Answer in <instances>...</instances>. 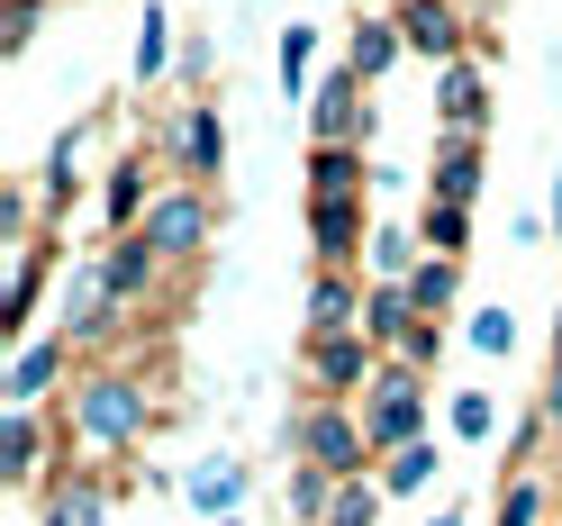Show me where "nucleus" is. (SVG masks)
I'll return each mask as SVG.
<instances>
[{
    "instance_id": "1",
    "label": "nucleus",
    "mask_w": 562,
    "mask_h": 526,
    "mask_svg": "<svg viewBox=\"0 0 562 526\" xmlns=\"http://www.w3.org/2000/svg\"><path fill=\"white\" fill-rule=\"evenodd\" d=\"M291 454H300V463H318V472H336V481H363V463H372L363 409H345V400H300V409H291Z\"/></svg>"
},
{
    "instance_id": "2",
    "label": "nucleus",
    "mask_w": 562,
    "mask_h": 526,
    "mask_svg": "<svg viewBox=\"0 0 562 526\" xmlns=\"http://www.w3.org/2000/svg\"><path fill=\"white\" fill-rule=\"evenodd\" d=\"M74 436L100 445V454H127L136 436H146V391H136L127 372H91V381H74Z\"/></svg>"
},
{
    "instance_id": "3",
    "label": "nucleus",
    "mask_w": 562,
    "mask_h": 526,
    "mask_svg": "<svg viewBox=\"0 0 562 526\" xmlns=\"http://www.w3.org/2000/svg\"><path fill=\"white\" fill-rule=\"evenodd\" d=\"M363 436H372V454H400V445L427 436V372L381 363V381L363 391Z\"/></svg>"
},
{
    "instance_id": "4",
    "label": "nucleus",
    "mask_w": 562,
    "mask_h": 526,
    "mask_svg": "<svg viewBox=\"0 0 562 526\" xmlns=\"http://www.w3.org/2000/svg\"><path fill=\"white\" fill-rule=\"evenodd\" d=\"M136 236H146L164 264H191L200 245H209V191H200V182H172V191H155V209L136 219Z\"/></svg>"
},
{
    "instance_id": "5",
    "label": "nucleus",
    "mask_w": 562,
    "mask_h": 526,
    "mask_svg": "<svg viewBox=\"0 0 562 526\" xmlns=\"http://www.w3.org/2000/svg\"><path fill=\"white\" fill-rule=\"evenodd\" d=\"M381 363H372V336L345 327V336H308V400H355L372 391Z\"/></svg>"
},
{
    "instance_id": "6",
    "label": "nucleus",
    "mask_w": 562,
    "mask_h": 526,
    "mask_svg": "<svg viewBox=\"0 0 562 526\" xmlns=\"http://www.w3.org/2000/svg\"><path fill=\"white\" fill-rule=\"evenodd\" d=\"M372 82L363 74H327L318 91H308V127H318V146H363V127H372Z\"/></svg>"
},
{
    "instance_id": "7",
    "label": "nucleus",
    "mask_w": 562,
    "mask_h": 526,
    "mask_svg": "<svg viewBox=\"0 0 562 526\" xmlns=\"http://www.w3.org/2000/svg\"><path fill=\"white\" fill-rule=\"evenodd\" d=\"M172 172L200 182V191H209V172H227V119L209 110V100H191V110L172 119Z\"/></svg>"
},
{
    "instance_id": "8",
    "label": "nucleus",
    "mask_w": 562,
    "mask_h": 526,
    "mask_svg": "<svg viewBox=\"0 0 562 526\" xmlns=\"http://www.w3.org/2000/svg\"><path fill=\"white\" fill-rule=\"evenodd\" d=\"M400 37H408V55H436V64H463V10L453 0H400Z\"/></svg>"
},
{
    "instance_id": "9",
    "label": "nucleus",
    "mask_w": 562,
    "mask_h": 526,
    "mask_svg": "<svg viewBox=\"0 0 562 526\" xmlns=\"http://www.w3.org/2000/svg\"><path fill=\"white\" fill-rule=\"evenodd\" d=\"M436 119H445V136H481V127H490V82H481L472 55L436 74Z\"/></svg>"
},
{
    "instance_id": "10",
    "label": "nucleus",
    "mask_w": 562,
    "mask_h": 526,
    "mask_svg": "<svg viewBox=\"0 0 562 526\" xmlns=\"http://www.w3.org/2000/svg\"><path fill=\"white\" fill-rule=\"evenodd\" d=\"M308 236H318V264L345 272L363 255V200H308Z\"/></svg>"
},
{
    "instance_id": "11",
    "label": "nucleus",
    "mask_w": 562,
    "mask_h": 526,
    "mask_svg": "<svg viewBox=\"0 0 562 526\" xmlns=\"http://www.w3.org/2000/svg\"><path fill=\"white\" fill-rule=\"evenodd\" d=\"M427 200H453V209L481 200V136H445V146H436V164H427Z\"/></svg>"
},
{
    "instance_id": "12",
    "label": "nucleus",
    "mask_w": 562,
    "mask_h": 526,
    "mask_svg": "<svg viewBox=\"0 0 562 526\" xmlns=\"http://www.w3.org/2000/svg\"><path fill=\"white\" fill-rule=\"evenodd\" d=\"M74 363V336H37V345H19V363H10V409H37L55 391V372Z\"/></svg>"
},
{
    "instance_id": "13",
    "label": "nucleus",
    "mask_w": 562,
    "mask_h": 526,
    "mask_svg": "<svg viewBox=\"0 0 562 526\" xmlns=\"http://www.w3.org/2000/svg\"><path fill=\"white\" fill-rule=\"evenodd\" d=\"M345 327H363V282L355 272H318L308 282V336H345Z\"/></svg>"
},
{
    "instance_id": "14",
    "label": "nucleus",
    "mask_w": 562,
    "mask_h": 526,
    "mask_svg": "<svg viewBox=\"0 0 562 526\" xmlns=\"http://www.w3.org/2000/svg\"><path fill=\"white\" fill-rule=\"evenodd\" d=\"M363 182H372L363 146H318L308 155V200H363Z\"/></svg>"
},
{
    "instance_id": "15",
    "label": "nucleus",
    "mask_w": 562,
    "mask_h": 526,
    "mask_svg": "<svg viewBox=\"0 0 562 526\" xmlns=\"http://www.w3.org/2000/svg\"><path fill=\"white\" fill-rule=\"evenodd\" d=\"M408 55V37H400V19H363L355 37H345V74H363V82H381L391 64Z\"/></svg>"
},
{
    "instance_id": "16",
    "label": "nucleus",
    "mask_w": 562,
    "mask_h": 526,
    "mask_svg": "<svg viewBox=\"0 0 562 526\" xmlns=\"http://www.w3.org/2000/svg\"><path fill=\"white\" fill-rule=\"evenodd\" d=\"M408 327H417V300H408V282H372V291H363V336L400 355V336H408Z\"/></svg>"
},
{
    "instance_id": "17",
    "label": "nucleus",
    "mask_w": 562,
    "mask_h": 526,
    "mask_svg": "<svg viewBox=\"0 0 562 526\" xmlns=\"http://www.w3.org/2000/svg\"><path fill=\"white\" fill-rule=\"evenodd\" d=\"M155 264H164V255H155V245H146V236L127 227V236L110 245V255H100V282H110V300H136V291L155 282Z\"/></svg>"
},
{
    "instance_id": "18",
    "label": "nucleus",
    "mask_w": 562,
    "mask_h": 526,
    "mask_svg": "<svg viewBox=\"0 0 562 526\" xmlns=\"http://www.w3.org/2000/svg\"><path fill=\"white\" fill-rule=\"evenodd\" d=\"M408 300H417V318H453V300H463V264H453V255H427V264H417L408 272Z\"/></svg>"
},
{
    "instance_id": "19",
    "label": "nucleus",
    "mask_w": 562,
    "mask_h": 526,
    "mask_svg": "<svg viewBox=\"0 0 562 526\" xmlns=\"http://www.w3.org/2000/svg\"><path fill=\"white\" fill-rule=\"evenodd\" d=\"M436 436H417V445H400V454H381V490H391V500H417V490L436 481Z\"/></svg>"
},
{
    "instance_id": "20",
    "label": "nucleus",
    "mask_w": 562,
    "mask_h": 526,
    "mask_svg": "<svg viewBox=\"0 0 562 526\" xmlns=\"http://www.w3.org/2000/svg\"><path fill=\"white\" fill-rule=\"evenodd\" d=\"M37 409H10V417H0V472H10V481H37Z\"/></svg>"
},
{
    "instance_id": "21",
    "label": "nucleus",
    "mask_w": 562,
    "mask_h": 526,
    "mask_svg": "<svg viewBox=\"0 0 562 526\" xmlns=\"http://www.w3.org/2000/svg\"><path fill=\"white\" fill-rule=\"evenodd\" d=\"M417 236H427V255H453V264H463V255H472V209H453V200H427Z\"/></svg>"
},
{
    "instance_id": "22",
    "label": "nucleus",
    "mask_w": 562,
    "mask_h": 526,
    "mask_svg": "<svg viewBox=\"0 0 562 526\" xmlns=\"http://www.w3.org/2000/svg\"><path fill=\"white\" fill-rule=\"evenodd\" d=\"M236 500H245V472L236 463H200L191 472V508L200 517H236Z\"/></svg>"
},
{
    "instance_id": "23",
    "label": "nucleus",
    "mask_w": 562,
    "mask_h": 526,
    "mask_svg": "<svg viewBox=\"0 0 562 526\" xmlns=\"http://www.w3.org/2000/svg\"><path fill=\"white\" fill-rule=\"evenodd\" d=\"M100 209H110V227H119V236L146 219V209H155V200H146V164H119V172H110V191H100Z\"/></svg>"
},
{
    "instance_id": "24",
    "label": "nucleus",
    "mask_w": 562,
    "mask_h": 526,
    "mask_svg": "<svg viewBox=\"0 0 562 526\" xmlns=\"http://www.w3.org/2000/svg\"><path fill=\"white\" fill-rule=\"evenodd\" d=\"M37 291H46V255L27 245V255H19V282H10V318H0V336H27V318H37Z\"/></svg>"
},
{
    "instance_id": "25",
    "label": "nucleus",
    "mask_w": 562,
    "mask_h": 526,
    "mask_svg": "<svg viewBox=\"0 0 562 526\" xmlns=\"http://www.w3.org/2000/svg\"><path fill=\"white\" fill-rule=\"evenodd\" d=\"M417 245H427V236H408V227H381V236H372V272H381V282H408V272L427 264Z\"/></svg>"
},
{
    "instance_id": "26",
    "label": "nucleus",
    "mask_w": 562,
    "mask_h": 526,
    "mask_svg": "<svg viewBox=\"0 0 562 526\" xmlns=\"http://www.w3.org/2000/svg\"><path fill=\"white\" fill-rule=\"evenodd\" d=\"M308 55H318V27H281V91L308 100Z\"/></svg>"
},
{
    "instance_id": "27",
    "label": "nucleus",
    "mask_w": 562,
    "mask_h": 526,
    "mask_svg": "<svg viewBox=\"0 0 562 526\" xmlns=\"http://www.w3.org/2000/svg\"><path fill=\"white\" fill-rule=\"evenodd\" d=\"M490 427H499V400H490V391H453V436L490 445Z\"/></svg>"
},
{
    "instance_id": "28",
    "label": "nucleus",
    "mask_w": 562,
    "mask_h": 526,
    "mask_svg": "<svg viewBox=\"0 0 562 526\" xmlns=\"http://www.w3.org/2000/svg\"><path fill=\"white\" fill-rule=\"evenodd\" d=\"M327 526H381V481H345L336 508H327Z\"/></svg>"
},
{
    "instance_id": "29",
    "label": "nucleus",
    "mask_w": 562,
    "mask_h": 526,
    "mask_svg": "<svg viewBox=\"0 0 562 526\" xmlns=\"http://www.w3.org/2000/svg\"><path fill=\"white\" fill-rule=\"evenodd\" d=\"M472 355H490V363L517 355V318L508 309H472Z\"/></svg>"
},
{
    "instance_id": "30",
    "label": "nucleus",
    "mask_w": 562,
    "mask_h": 526,
    "mask_svg": "<svg viewBox=\"0 0 562 526\" xmlns=\"http://www.w3.org/2000/svg\"><path fill=\"white\" fill-rule=\"evenodd\" d=\"M544 517V481L536 472H517L508 490H499V526H536Z\"/></svg>"
},
{
    "instance_id": "31",
    "label": "nucleus",
    "mask_w": 562,
    "mask_h": 526,
    "mask_svg": "<svg viewBox=\"0 0 562 526\" xmlns=\"http://www.w3.org/2000/svg\"><path fill=\"white\" fill-rule=\"evenodd\" d=\"M164 27H172V19H164V10H146V27H136V82H155V74H164V55H172Z\"/></svg>"
},
{
    "instance_id": "32",
    "label": "nucleus",
    "mask_w": 562,
    "mask_h": 526,
    "mask_svg": "<svg viewBox=\"0 0 562 526\" xmlns=\"http://www.w3.org/2000/svg\"><path fill=\"white\" fill-rule=\"evenodd\" d=\"M74 164H82V127H64V136H55V155H46V200L74 191Z\"/></svg>"
},
{
    "instance_id": "33",
    "label": "nucleus",
    "mask_w": 562,
    "mask_h": 526,
    "mask_svg": "<svg viewBox=\"0 0 562 526\" xmlns=\"http://www.w3.org/2000/svg\"><path fill=\"white\" fill-rule=\"evenodd\" d=\"M436 355H445V327H436V318H417V327L400 336V363H408V372H427Z\"/></svg>"
},
{
    "instance_id": "34",
    "label": "nucleus",
    "mask_w": 562,
    "mask_h": 526,
    "mask_svg": "<svg viewBox=\"0 0 562 526\" xmlns=\"http://www.w3.org/2000/svg\"><path fill=\"white\" fill-rule=\"evenodd\" d=\"M544 427H562V327H553V372H544Z\"/></svg>"
},
{
    "instance_id": "35",
    "label": "nucleus",
    "mask_w": 562,
    "mask_h": 526,
    "mask_svg": "<svg viewBox=\"0 0 562 526\" xmlns=\"http://www.w3.org/2000/svg\"><path fill=\"white\" fill-rule=\"evenodd\" d=\"M427 526H472V508H436V517H427Z\"/></svg>"
},
{
    "instance_id": "36",
    "label": "nucleus",
    "mask_w": 562,
    "mask_h": 526,
    "mask_svg": "<svg viewBox=\"0 0 562 526\" xmlns=\"http://www.w3.org/2000/svg\"><path fill=\"white\" fill-rule=\"evenodd\" d=\"M553 236H562V164H553Z\"/></svg>"
},
{
    "instance_id": "37",
    "label": "nucleus",
    "mask_w": 562,
    "mask_h": 526,
    "mask_svg": "<svg viewBox=\"0 0 562 526\" xmlns=\"http://www.w3.org/2000/svg\"><path fill=\"white\" fill-rule=\"evenodd\" d=\"M218 526H236V517H218Z\"/></svg>"
}]
</instances>
